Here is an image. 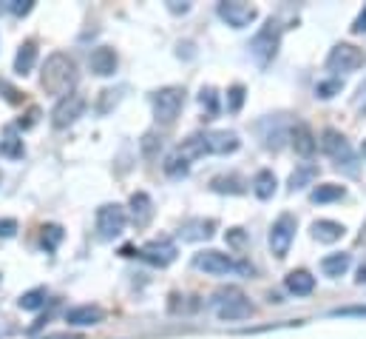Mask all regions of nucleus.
<instances>
[{
  "instance_id": "31",
  "label": "nucleus",
  "mask_w": 366,
  "mask_h": 339,
  "mask_svg": "<svg viewBox=\"0 0 366 339\" xmlns=\"http://www.w3.org/2000/svg\"><path fill=\"white\" fill-rule=\"evenodd\" d=\"M60 240H63V228L60 226H46L43 228V246H46V251H54L60 246Z\"/></svg>"
},
{
  "instance_id": "37",
  "label": "nucleus",
  "mask_w": 366,
  "mask_h": 339,
  "mask_svg": "<svg viewBox=\"0 0 366 339\" xmlns=\"http://www.w3.org/2000/svg\"><path fill=\"white\" fill-rule=\"evenodd\" d=\"M14 234H17V220H11V217L0 220V237H14Z\"/></svg>"
},
{
  "instance_id": "38",
  "label": "nucleus",
  "mask_w": 366,
  "mask_h": 339,
  "mask_svg": "<svg viewBox=\"0 0 366 339\" xmlns=\"http://www.w3.org/2000/svg\"><path fill=\"white\" fill-rule=\"evenodd\" d=\"M352 31H355V34H366V6L361 9V14L355 17V26H352Z\"/></svg>"
},
{
  "instance_id": "18",
  "label": "nucleus",
  "mask_w": 366,
  "mask_h": 339,
  "mask_svg": "<svg viewBox=\"0 0 366 339\" xmlns=\"http://www.w3.org/2000/svg\"><path fill=\"white\" fill-rule=\"evenodd\" d=\"M284 285H287V291L290 294H296V297H307V294H313L315 291V277L310 274V271H290L287 274V280H284Z\"/></svg>"
},
{
  "instance_id": "14",
  "label": "nucleus",
  "mask_w": 366,
  "mask_h": 339,
  "mask_svg": "<svg viewBox=\"0 0 366 339\" xmlns=\"http://www.w3.org/2000/svg\"><path fill=\"white\" fill-rule=\"evenodd\" d=\"M117 63H120V57H117V51H114L111 46H97V49L91 51V57H88L91 71L100 74V77L114 74V71H117Z\"/></svg>"
},
{
  "instance_id": "4",
  "label": "nucleus",
  "mask_w": 366,
  "mask_h": 339,
  "mask_svg": "<svg viewBox=\"0 0 366 339\" xmlns=\"http://www.w3.org/2000/svg\"><path fill=\"white\" fill-rule=\"evenodd\" d=\"M193 268L196 271H204L210 277H224V274H250L253 268L247 263H239L221 251H199L193 257Z\"/></svg>"
},
{
  "instance_id": "22",
  "label": "nucleus",
  "mask_w": 366,
  "mask_h": 339,
  "mask_svg": "<svg viewBox=\"0 0 366 339\" xmlns=\"http://www.w3.org/2000/svg\"><path fill=\"white\" fill-rule=\"evenodd\" d=\"M315 177H318V166H315V163H298L296 171L290 174V188H293V191H301V188L313 186Z\"/></svg>"
},
{
  "instance_id": "3",
  "label": "nucleus",
  "mask_w": 366,
  "mask_h": 339,
  "mask_svg": "<svg viewBox=\"0 0 366 339\" xmlns=\"http://www.w3.org/2000/svg\"><path fill=\"white\" fill-rule=\"evenodd\" d=\"M278 43H281V23L270 17V20L256 31V37L250 40V54L256 57L258 66H270L273 57L278 54Z\"/></svg>"
},
{
  "instance_id": "20",
  "label": "nucleus",
  "mask_w": 366,
  "mask_h": 339,
  "mask_svg": "<svg viewBox=\"0 0 366 339\" xmlns=\"http://www.w3.org/2000/svg\"><path fill=\"white\" fill-rule=\"evenodd\" d=\"M344 226L341 223H335V220H315L313 223V237L318 240V243H338L341 237H344Z\"/></svg>"
},
{
  "instance_id": "16",
  "label": "nucleus",
  "mask_w": 366,
  "mask_h": 339,
  "mask_svg": "<svg viewBox=\"0 0 366 339\" xmlns=\"http://www.w3.org/2000/svg\"><path fill=\"white\" fill-rule=\"evenodd\" d=\"M103 317H105V311L100 305H77V308H71L66 314V323L68 325H77V328H88V325L103 323Z\"/></svg>"
},
{
  "instance_id": "6",
  "label": "nucleus",
  "mask_w": 366,
  "mask_h": 339,
  "mask_svg": "<svg viewBox=\"0 0 366 339\" xmlns=\"http://www.w3.org/2000/svg\"><path fill=\"white\" fill-rule=\"evenodd\" d=\"M321 148H324V154H327L338 168H347V171L355 174V151H352L350 140H347L341 131L327 128V131H324V140H321Z\"/></svg>"
},
{
  "instance_id": "15",
  "label": "nucleus",
  "mask_w": 366,
  "mask_h": 339,
  "mask_svg": "<svg viewBox=\"0 0 366 339\" xmlns=\"http://www.w3.org/2000/svg\"><path fill=\"white\" fill-rule=\"evenodd\" d=\"M290 143H293L296 154H301V157H313L315 148H318V140H315V134L307 123H296L290 128Z\"/></svg>"
},
{
  "instance_id": "27",
  "label": "nucleus",
  "mask_w": 366,
  "mask_h": 339,
  "mask_svg": "<svg viewBox=\"0 0 366 339\" xmlns=\"http://www.w3.org/2000/svg\"><path fill=\"white\" fill-rule=\"evenodd\" d=\"M344 194H347V188H344V186L324 183V186H318V188L310 194V200H313V203H335V200H341Z\"/></svg>"
},
{
  "instance_id": "30",
  "label": "nucleus",
  "mask_w": 366,
  "mask_h": 339,
  "mask_svg": "<svg viewBox=\"0 0 366 339\" xmlns=\"http://www.w3.org/2000/svg\"><path fill=\"white\" fill-rule=\"evenodd\" d=\"M117 103H120V88H105V91H100L97 111H100V114H108V111H111Z\"/></svg>"
},
{
  "instance_id": "42",
  "label": "nucleus",
  "mask_w": 366,
  "mask_h": 339,
  "mask_svg": "<svg viewBox=\"0 0 366 339\" xmlns=\"http://www.w3.org/2000/svg\"><path fill=\"white\" fill-rule=\"evenodd\" d=\"M358 246H366V223L364 228H361V234H358Z\"/></svg>"
},
{
  "instance_id": "23",
  "label": "nucleus",
  "mask_w": 366,
  "mask_h": 339,
  "mask_svg": "<svg viewBox=\"0 0 366 339\" xmlns=\"http://www.w3.org/2000/svg\"><path fill=\"white\" fill-rule=\"evenodd\" d=\"M350 265H352V257L350 254H330V257H324L321 260V271L327 274V277H344L347 271H350Z\"/></svg>"
},
{
  "instance_id": "32",
  "label": "nucleus",
  "mask_w": 366,
  "mask_h": 339,
  "mask_svg": "<svg viewBox=\"0 0 366 339\" xmlns=\"http://www.w3.org/2000/svg\"><path fill=\"white\" fill-rule=\"evenodd\" d=\"M341 86H344V83H341L338 77H335V80H324V83L315 86V94H318L321 100H330V97H335V94L341 91Z\"/></svg>"
},
{
  "instance_id": "33",
  "label": "nucleus",
  "mask_w": 366,
  "mask_h": 339,
  "mask_svg": "<svg viewBox=\"0 0 366 339\" xmlns=\"http://www.w3.org/2000/svg\"><path fill=\"white\" fill-rule=\"evenodd\" d=\"M199 103L207 108V114H216V111H219V106H216V91H213V88H202Z\"/></svg>"
},
{
  "instance_id": "17",
  "label": "nucleus",
  "mask_w": 366,
  "mask_h": 339,
  "mask_svg": "<svg viewBox=\"0 0 366 339\" xmlns=\"http://www.w3.org/2000/svg\"><path fill=\"white\" fill-rule=\"evenodd\" d=\"M131 214H134V226L137 228H145L154 217V200L145 194V191H137L131 197Z\"/></svg>"
},
{
  "instance_id": "40",
  "label": "nucleus",
  "mask_w": 366,
  "mask_h": 339,
  "mask_svg": "<svg viewBox=\"0 0 366 339\" xmlns=\"http://www.w3.org/2000/svg\"><path fill=\"white\" fill-rule=\"evenodd\" d=\"M168 9H171L174 14H184V11L190 9V3H179V0H168Z\"/></svg>"
},
{
  "instance_id": "43",
  "label": "nucleus",
  "mask_w": 366,
  "mask_h": 339,
  "mask_svg": "<svg viewBox=\"0 0 366 339\" xmlns=\"http://www.w3.org/2000/svg\"><path fill=\"white\" fill-rule=\"evenodd\" d=\"M46 339H77L74 334H54V337H46Z\"/></svg>"
},
{
  "instance_id": "21",
  "label": "nucleus",
  "mask_w": 366,
  "mask_h": 339,
  "mask_svg": "<svg viewBox=\"0 0 366 339\" xmlns=\"http://www.w3.org/2000/svg\"><path fill=\"white\" fill-rule=\"evenodd\" d=\"M34 63H37V46H34V40H26L14 54V71L17 74H28L34 69Z\"/></svg>"
},
{
  "instance_id": "24",
  "label": "nucleus",
  "mask_w": 366,
  "mask_h": 339,
  "mask_svg": "<svg viewBox=\"0 0 366 339\" xmlns=\"http://www.w3.org/2000/svg\"><path fill=\"white\" fill-rule=\"evenodd\" d=\"M213 228H216L213 220H190V223L182 226L179 237H182V240H207V237L213 234Z\"/></svg>"
},
{
  "instance_id": "19",
  "label": "nucleus",
  "mask_w": 366,
  "mask_h": 339,
  "mask_svg": "<svg viewBox=\"0 0 366 339\" xmlns=\"http://www.w3.org/2000/svg\"><path fill=\"white\" fill-rule=\"evenodd\" d=\"M174 151L182 157L187 166H190L193 160L204 157V154H207V146H204V131H199V134H190L187 140H182V146H177Z\"/></svg>"
},
{
  "instance_id": "26",
  "label": "nucleus",
  "mask_w": 366,
  "mask_h": 339,
  "mask_svg": "<svg viewBox=\"0 0 366 339\" xmlns=\"http://www.w3.org/2000/svg\"><path fill=\"white\" fill-rule=\"evenodd\" d=\"M0 154H3V157H9V160H20V157L26 154L23 140L17 137V131H14V128H6V134H3V140H0Z\"/></svg>"
},
{
  "instance_id": "8",
  "label": "nucleus",
  "mask_w": 366,
  "mask_h": 339,
  "mask_svg": "<svg viewBox=\"0 0 366 339\" xmlns=\"http://www.w3.org/2000/svg\"><path fill=\"white\" fill-rule=\"evenodd\" d=\"M296 228H298V220L293 214H281L273 228H270V251L276 260H284L290 254V246L296 240Z\"/></svg>"
},
{
  "instance_id": "41",
  "label": "nucleus",
  "mask_w": 366,
  "mask_h": 339,
  "mask_svg": "<svg viewBox=\"0 0 366 339\" xmlns=\"http://www.w3.org/2000/svg\"><path fill=\"white\" fill-rule=\"evenodd\" d=\"M355 283H358V285H364V283H366V263L361 265V268H358V277H355Z\"/></svg>"
},
{
  "instance_id": "12",
  "label": "nucleus",
  "mask_w": 366,
  "mask_h": 339,
  "mask_svg": "<svg viewBox=\"0 0 366 339\" xmlns=\"http://www.w3.org/2000/svg\"><path fill=\"white\" fill-rule=\"evenodd\" d=\"M83 111H85V97H80V94L60 97L54 111H51V126L54 128H68L83 117Z\"/></svg>"
},
{
  "instance_id": "9",
  "label": "nucleus",
  "mask_w": 366,
  "mask_h": 339,
  "mask_svg": "<svg viewBox=\"0 0 366 339\" xmlns=\"http://www.w3.org/2000/svg\"><path fill=\"white\" fill-rule=\"evenodd\" d=\"M364 66V51L352 43H338L333 46L330 57H327V69L333 74H350V71H358Z\"/></svg>"
},
{
  "instance_id": "11",
  "label": "nucleus",
  "mask_w": 366,
  "mask_h": 339,
  "mask_svg": "<svg viewBox=\"0 0 366 339\" xmlns=\"http://www.w3.org/2000/svg\"><path fill=\"white\" fill-rule=\"evenodd\" d=\"M216 11H219V17H221L227 26H233V29H244V26H250V23L258 17V9L250 6V3H241V0H221V3L216 6Z\"/></svg>"
},
{
  "instance_id": "34",
  "label": "nucleus",
  "mask_w": 366,
  "mask_h": 339,
  "mask_svg": "<svg viewBox=\"0 0 366 339\" xmlns=\"http://www.w3.org/2000/svg\"><path fill=\"white\" fill-rule=\"evenodd\" d=\"M34 9V0H11L9 3V11L14 14V17H23V14H28Z\"/></svg>"
},
{
  "instance_id": "28",
  "label": "nucleus",
  "mask_w": 366,
  "mask_h": 339,
  "mask_svg": "<svg viewBox=\"0 0 366 339\" xmlns=\"http://www.w3.org/2000/svg\"><path fill=\"white\" fill-rule=\"evenodd\" d=\"M210 188L219 191V194H244L241 180L233 177V174H230V177H224V174H221V177H213V180H210Z\"/></svg>"
},
{
  "instance_id": "2",
  "label": "nucleus",
  "mask_w": 366,
  "mask_h": 339,
  "mask_svg": "<svg viewBox=\"0 0 366 339\" xmlns=\"http://www.w3.org/2000/svg\"><path fill=\"white\" fill-rule=\"evenodd\" d=\"M210 305L216 311V317L221 323H239V320H250L253 317V303L244 297L241 288L236 285H227V288H219L213 297H210Z\"/></svg>"
},
{
  "instance_id": "44",
  "label": "nucleus",
  "mask_w": 366,
  "mask_h": 339,
  "mask_svg": "<svg viewBox=\"0 0 366 339\" xmlns=\"http://www.w3.org/2000/svg\"><path fill=\"white\" fill-rule=\"evenodd\" d=\"M364 157H366V140H364Z\"/></svg>"
},
{
  "instance_id": "10",
  "label": "nucleus",
  "mask_w": 366,
  "mask_h": 339,
  "mask_svg": "<svg viewBox=\"0 0 366 339\" xmlns=\"http://www.w3.org/2000/svg\"><path fill=\"white\" fill-rule=\"evenodd\" d=\"M148 265H154V268H168L174 260H177V243L174 240H168V237H160V240H151V243H145L140 251H137Z\"/></svg>"
},
{
  "instance_id": "5",
  "label": "nucleus",
  "mask_w": 366,
  "mask_h": 339,
  "mask_svg": "<svg viewBox=\"0 0 366 339\" xmlns=\"http://www.w3.org/2000/svg\"><path fill=\"white\" fill-rule=\"evenodd\" d=\"M151 103H154V117H157V123L171 126V123L179 117V111H182V106H184V88H179V86H165V88L154 91Z\"/></svg>"
},
{
  "instance_id": "39",
  "label": "nucleus",
  "mask_w": 366,
  "mask_h": 339,
  "mask_svg": "<svg viewBox=\"0 0 366 339\" xmlns=\"http://www.w3.org/2000/svg\"><path fill=\"white\" fill-rule=\"evenodd\" d=\"M355 108L366 114V83L361 86V88H358V97H355Z\"/></svg>"
},
{
  "instance_id": "13",
  "label": "nucleus",
  "mask_w": 366,
  "mask_h": 339,
  "mask_svg": "<svg viewBox=\"0 0 366 339\" xmlns=\"http://www.w3.org/2000/svg\"><path fill=\"white\" fill-rule=\"evenodd\" d=\"M204 146H207V154H233L241 140L236 131H204Z\"/></svg>"
},
{
  "instance_id": "25",
  "label": "nucleus",
  "mask_w": 366,
  "mask_h": 339,
  "mask_svg": "<svg viewBox=\"0 0 366 339\" xmlns=\"http://www.w3.org/2000/svg\"><path fill=\"white\" fill-rule=\"evenodd\" d=\"M253 191L258 200H270L276 194V174L270 168H261L256 177H253Z\"/></svg>"
},
{
  "instance_id": "29",
  "label": "nucleus",
  "mask_w": 366,
  "mask_h": 339,
  "mask_svg": "<svg viewBox=\"0 0 366 339\" xmlns=\"http://www.w3.org/2000/svg\"><path fill=\"white\" fill-rule=\"evenodd\" d=\"M46 300H48V291L40 285V288L26 291L17 303H20V308H23V311H37V308H43V305H46Z\"/></svg>"
},
{
  "instance_id": "7",
  "label": "nucleus",
  "mask_w": 366,
  "mask_h": 339,
  "mask_svg": "<svg viewBox=\"0 0 366 339\" xmlns=\"http://www.w3.org/2000/svg\"><path fill=\"white\" fill-rule=\"evenodd\" d=\"M125 226H128V214L120 203H105V206L97 208V231H100L103 240L120 237L125 231Z\"/></svg>"
},
{
  "instance_id": "1",
  "label": "nucleus",
  "mask_w": 366,
  "mask_h": 339,
  "mask_svg": "<svg viewBox=\"0 0 366 339\" xmlns=\"http://www.w3.org/2000/svg\"><path fill=\"white\" fill-rule=\"evenodd\" d=\"M77 63L71 54L66 51H54L48 54L46 66H43V74H40V86L48 91V94H57V97H68L74 94V86H77Z\"/></svg>"
},
{
  "instance_id": "36",
  "label": "nucleus",
  "mask_w": 366,
  "mask_h": 339,
  "mask_svg": "<svg viewBox=\"0 0 366 339\" xmlns=\"http://www.w3.org/2000/svg\"><path fill=\"white\" fill-rule=\"evenodd\" d=\"M333 317H366V305H355V308H335Z\"/></svg>"
},
{
  "instance_id": "35",
  "label": "nucleus",
  "mask_w": 366,
  "mask_h": 339,
  "mask_svg": "<svg viewBox=\"0 0 366 339\" xmlns=\"http://www.w3.org/2000/svg\"><path fill=\"white\" fill-rule=\"evenodd\" d=\"M241 103H244V86H233V88H230V103H227V108H230V111H239Z\"/></svg>"
}]
</instances>
